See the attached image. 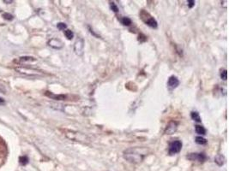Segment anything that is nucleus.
<instances>
[{
	"mask_svg": "<svg viewBox=\"0 0 229 171\" xmlns=\"http://www.w3.org/2000/svg\"><path fill=\"white\" fill-rule=\"evenodd\" d=\"M19 160H20V164H21V165H26V164L28 163V158H27L26 156L21 157V158H19Z\"/></svg>",
	"mask_w": 229,
	"mask_h": 171,
	"instance_id": "f3484780",
	"label": "nucleus"
},
{
	"mask_svg": "<svg viewBox=\"0 0 229 171\" xmlns=\"http://www.w3.org/2000/svg\"><path fill=\"white\" fill-rule=\"evenodd\" d=\"M182 142L180 140H174L169 144V148H168V153L170 156L175 155L179 153L181 149H182Z\"/></svg>",
	"mask_w": 229,
	"mask_h": 171,
	"instance_id": "7ed1b4c3",
	"label": "nucleus"
},
{
	"mask_svg": "<svg viewBox=\"0 0 229 171\" xmlns=\"http://www.w3.org/2000/svg\"><path fill=\"white\" fill-rule=\"evenodd\" d=\"M189 160L191 161H198L200 163H203L206 159V156L204 153H190L186 157Z\"/></svg>",
	"mask_w": 229,
	"mask_h": 171,
	"instance_id": "39448f33",
	"label": "nucleus"
},
{
	"mask_svg": "<svg viewBox=\"0 0 229 171\" xmlns=\"http://www.w3.org/2000/svg\"><path fill=\"white\" fill-rule=\"evenodd\" d=\"M196 142H197V144L201 145V146L206 145V144L208 143L207 140L204 139V138H203V137H201V136H198V137H196Z\"/></svg>",
	"mask_w": 229,
	"mask_h": 171,
	"instance_id": "ddd939ff",
	"label": "nucleus"
},
{
	"mask_svg": "<svg viewBox=\"0 0 229 171\" xmlns=\"http://www.w3.org/2000/svg\"><path fill=\"white\" fill-rule=\"evenodd\" d=\"M4 3H13V1H3Z\"/></svg>",
	"mask_w": 229,
	"mask_h": 171,
	"instance_id": "393cba45",
	"label": "nucleus"
},
{
	"mask_svg": "<svg viewBox=\"0 0 229 171\" xmlns=\"http://www.w3.org/2000/svg\"><path fill=\"white\" fill-rule=\"evenodd\" d=\"M0 11H1V9H0Z\"/></svg>",
	"mask_w": 229,
	"mask_h": 171,
	"instance_id": "a878e982",
	"label": "nucleus"
},
{
	"mask_svg": "<svg viewBox=\"0 0 229 171\" xmlns=\"http://www.w3.org/2000/svg\"><path fill=\"white\" fill-rule=\"evenodd\" d=\"M121 22H122V24L125 25V26H131V23H132L131 20L129 17H123V18L121 19Z\"/></svg>",
	"mask_w": 229,
	"mask_h": 171,
	"instance_id": "4468645a",
	"label": "nucleus"
},
{
	"mask_svg": "<svg viewBox=\"0 0 229 171\" xmlns=\"http://www.w3.org/2000/svg\"><path fill=\"white\" fill-rule=\"evenodd\" d=\"M167 85H168V86L171 87V88H176V87L179 85V79H178L176 76L172 75V76H170L169 79H168Z\"/></svg>",
	"mask_w": 229,
	"mask_h": 171,
	"instance_id": "6e6552de",
	"label": "nucleus"
},
{
	"mask_svg": "<svg viewBox=\"0 0 229 171\" xmlns=\"http://www.w3.org/2000/svg\"><path fill=\"white\" fill-rule=\"evenodd\" d=\"M48 45L54 49H61L63 47V43L58 39H52L48 41Z\"/></svg>",
	"mask_w": 229,
	"mask_h": 171,
	"instance_id": "0eeeda50",
	"label": "nucleus"
},
{
	"mask_svg": "<svg viewBox=\"0 0 229 171\" xmlns=\"http://www.w3.org/2000/svg\"><path fill=\"white\" fill-rule=\"evenodd\" d=\"M46 95L53 98V99H56V100H64L66 97L64 95H54L52 93H51L50 92H46Z\"/></svg>",
	"mask_w": 229,
	"mask_h": 171,
	"instance_id": "9d476101",
	"label": "nucleus"
},
{
	"mask_svg": "<svg viewBox=\"0 0 229 171\" xmlns=\"http://www.w3.org/2000/svg\"><path fill=\"white\" fill-rule=\"evenodd\" d=\"M110 8H111V9H112V10H113L115 13H117V12L119 11V8H118V6H117V5H116V3H113V2L110 3Z\"/></svg>",
	"mask_w": 229,
	"mask_h": 171,
	"instance_id": "6ab92c4d",
	"label": "nucleus"
},
{
	"mask_svg": "<svg viewBox=\"0 0 229 171\" xmlns=\"http://www.w3.org/2000/svg\"><path fill=\"white\" fill-rule=\"evenodd\" d=\"M64 35H65V37H66L68 39H72L73 37H74V33H73V32H72L71 30H70V29H66V30L64 31Z\"/></svg>",
	"mask_w": 229,
	"mask_h": 171,
	"instance_id": "2eb2a0df",
	"label": "nucleus"
},
{
	"mask_svg": "<svg viewBox=\"0 0 229 171\" xmlns=\"http://www.w3.org/2000/svg\"><path fill=\"white\" fill-rule=\"evenodd\" d=\"M191 117H192V120H194V121L197 122H202L201 117H200V116H199V113L197 112V111H192V112L191 113Z\"/></svg>",
	"mask_w": 229,
	"mask_h": 171,
	"instance_id": "9b49d317",
	"label": "nucleus"
},
{
	"mask_svg": "<svg viewBox=\"0 0 229 171\" xmlns=\"http://www.w3.org/2000/svg\"><path fill=\"white\" fill-rule=\"evenodd\" d=\"M21 62H28V61H35V58L33 57H20Z\"/></svg>",
	"mask_w": 229,
	"mask_h": 171,
	"instance_id": "dca6fc26",
	"label": "nucleus"
},
{
	"mask_svg": "<svg viewBox=\"0 0 229 171\" xmlns=\"http://www.w3.org/2000/svg\"><path fill=\"white\" fill-rule=\"evenodd\" d=\"M215 163L219 166H222L225 163V158L222 154H218L215 158Z\"/></svg>",
	"mask_w": 229,
	"mask_h": 171,
	"instance_id": "1a4fd4ad",
	"label": "nucleus"
},
{
	"mask_svg": "<svg viewBox=\"0 0 229 171\" xmlns=\"http://www.w3.org/2000/svg\"><path fill=\"white\" fill-rule=\"evenodd\" d=\"M187 3H188V7H189L190 9H192V8L195 6L196 2H195L194 0H188V1H187Z\"/></svg>",
	"mask_w": 229,
	"mask_h": 171,
	"instance_id": "4be33fe9",
	"label": "nucleus"
},
{
	"mask_svg": "<svg viewBox=\"0 0 229 171\" xmlns=\"http://www.w3.org/2000/svg\"><path fill=\"white\" fill-rule=\"evenodd\" d=\"M195 129H196V132H197L198 134H201V135H204V134H206V130H205V128H204L203 126L196 125V126H195Z\"/></svg>",
	"mask_w": 229,
	"mask_h": 171,
	"instance_id": "f8f14e48",
	"label": "nucleus"
},
{
	"mask_svg": "<svg viewBox=\"0 0 229 171\" xmlns=\"http://www.w3.org/2000/svg\"><path fill=\"white\" fill-rule=\"evenodd\" d=\"M221 78L224 81L227 80L228 78V72H227V69H222L221 70Z\"/></svg>",
	"mask_w": 229,
	"mask_h": 171,
	"instance_id": "a211bd4d",
	"label": "nucleus"
},
{
	"mask_svg": "<svg viewBox=\"0 0 229 171\" xmlns=\"http://www.w3.org/2000/svg\"><path fill=\"white\" fill-rule=\"evenodd\" d=\"M57 27H58L59 30H64V29H66L67 26H66V24L64 23V22H59V23L57 24Z\"/></svg>",
	"mask_w": 229,
	"mask_h": 171,
	"instance_id": "aec40b11",
	"label": "nucleus"
},
{
	"mask_svg": "<svg viewBox=\"0 0 229 171\" xmlns=\"http://www.w3.org/2000/svg\"><path fill=\"white\" fill-rule=\"evenodd\" d=\"M3 17L5 19V20H9V21H10V20H12L13 19V15H11V14H9V13H4V14H3Z\"/></svg>",
	"mask_w": 229,
	"mask_h": 171,
	"instance_id": "412c9836",
	"label": "nucleus"
},
{
	"mask_svg": "<svg viewBox=\"0 0 229 171\" xmlns=\"http://www.w3.org/2000/svg\"><path fill=\"white\" fill-rule=\"evenodd\" d=\"M4 103H5L4 99H3V98H0V105H2V104H4Z\"/></svg>",
	"mask_w": 229,
	"mask_h": 171,
	"instance_id": "b1692460",
	"label": "nucleus"
},
{
	"mask_svg": "<svg viewBox=\"0 0 229 171\" xmlns=\"http://www.w3.org/2000/svg\"><path fill=\"white\" fill-rule=\"evenodd\" d=\"M143 150V149H139V148L128 149L124 152V158L130 163H133V164L141 163L146 155V152H142Z\"/></svg>",
	"mask_w": 229,
	"mask_h": 171,
	"instance_id": "f257e3e1",
	"label": "nucleus"
},
{
	"mask_svg": "<svg viewBox=\"0 0 229 171\" xmlns=\"http://www.w3.org/2000/svg\"><path fill=\"white\" fill-rule=\"evenodd\" d=\"M140 16L142 18V20L148 25L150 27H153V28H156L158 27V23L156 21V20L152 17L148 12H146L145 10H142L141 14H140Z\"/></svg>",
	"mask_w": 229,
	"mask_h": 171,
	"instance_id": "f03ea898",
	"label": "nucleus"
},
{
	"mask_svg": "<svg viewBox=\"0 0 229 171\" xmlns=\"http://www.w3.org/2000/svg\"><path fill=\"white\" fill-rule=\"evenodd\" d=\"M0 92L3 93H6V89H5L4 86H3L2 84H0Z\"/></svg>",
	"mask_w": 229,
	"mask_h": 171,
	"instance_id": "5701e85b",
	"label": "nucleus"
},
{
	"mask_svg": "<svg viewBox=\"0 0 229 171\" xmlns=\"http://www.w3.org/2000/svg\"><path fill=\"white\" fill-rule=\"evenodd\" d=\"M74 51L76 55L82 56L83 51H84V40L82 38H79L76 39L74 45Z\"/></svg>",
	"mask_w": 229,
	"mask_h": 171,
	"instance_id": "20e7f679",
	"label": "nucleus"
},
{
	"mask_svg": "<svg viewBox=\"0 0 229 171\" xmlns=\"http://www.w3.org/2000/svg\"><path fill=\"white\" fill-rule=\"evenodd\" d=\"M177 128H178L177 123H176L175 122H169V124L167 126V128H166L164 133H165L166 134H169V135H170V134H174V133L176 132Z\"/></svg>",
	"mask_w": 229,
	"mask_h": 171,
	"instance_id": "423d86ee",
	"label": "nucleus"
}]
</instances>
